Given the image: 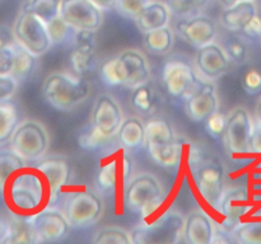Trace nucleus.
<instances>
[{"mask_svg":"<svg viewBox=\"0 0 261 244\" xmlns=\"http://www.w3.org/2000/svg\"><path fill=\"white\" fill-rule=\"evenodd\" d=\"M145 146L160 167L175 170L180 165L182 146L167 117L152 116L145 122Z\"/></svg>","mask_w":261,"mask_h":244,"instance_id":"1","label":"nucleus"},{"mask_svg":"<svg viewBox=\"0 0 261 244\" xmlns=\"http://www.w3.org/2000/svg\"><path fill=\"white\" fill-rule=\"evenodd\" d=\"M92 85L84 76L64 71L48 74L42 84V94L50 106L63 112L73 111L91 96Z\"/></svg>","mask_w":261,"mask_h":244,"instance_id":"2","label":"nucleus"},{"mask_svg":"<svg viewBox=\"0 0 261 244\" xmlns=\"http://www.w3.org/2000/svg\"><path fill=\"white\" fill-rule=\"evenodd\" d=\"M191 174L194 183L206 205L217 210L224 193V165L218 158L205 157L201 150L190 151Z\"/></svg>","mask_w":261,"mask_h":244,"instance_id":"3","label":"nucleus"},{"mask_svg":"<svg viewBox=\"0 0 261 244\" xmlns=\"http://www.w3.org/2000/svg\"><path fill=\"white\" fill-rule=\"evenodd\" d=\"M165 188L152 173H139L124 186V205L133 212L148 219L158 211L165 201Z\"/></svg>","mask_w":261,"mask_h":244,"instance_id":"4","label":"nucleus"},{"mask_svg":"<svg viewBox=\"0 0 261 244\" xmlns=\"http://www.w3.org/2000/svg\"><path fill=\"white\" fill-rule=\"evenodd\" d=\"M46 191L42 177L23 168L9 180L4 196L13 212L23 215L40 208Z\"/></svg>","mask_w":261,"mask_h":244,"instance_id":"5","label":"nucleus"},{"mask_svg":"<svg viewBox=\"0 0 261 244\" xmlns=\"http://www.w3.org/2000/svg\"><path fill=\"white\" fill-rule=\"evenodd\" d=\"M9 146L27 163L38 162L47 154L50 134L45 125L38 119H23L15 127Z\"/></svg>","mask_w":261,"mask_h":244,"instance_id":"6","label":"nucleus"},{"mask_svg":"<svg viewBox=\"0 0 261 244\" xmlns=\"http://www.w3.org/2000/svg\"><path fill=\"white\" fill-rule=\"evenodd\" d=\"M185 218L180 211L167 210L154 221L135 226L132 233L135 244H173L182 236Z\"/></svg>","mask_w":261,"mask_h":244,"instance_id":"7","label":"nucleus"},{"mask_svg":"<svg viewBox=\"0 0 261 244\" xmlns=\"http://www.w3.org/2000/svg\"><path fill=\"white\" fill-rule=\"evenodd\" d=\"M63 212L71 228H88L96 225L105 212L103 198L89 187L76 190L64 201Z\"/></svg>","mask_w":261,"mask_h":244,"instance_id":"8","label":"nucleus"},{"mask_svg":"<svg viewBox=\"0 0 261 244\" xmlns=\"http://www.w3.org/2000/svg\"><path fill=\"white\" fill-rule=\"evenodd\" d=\"M12 30L14 40L37 57L47 52L54 46L46 22L28 10H20Z\"/></svg>","mask_w":261,"mask_h":244,"instance_id":"9","label":"nucleus"},{"mask_svg":"<svg viewBox=\"0 0 261 244\" xmlns=\"http://www.w3.org/2000/svg\"><path fill=\"white\" fill-rule=\"evenodd\" d=\"M254 118L245 107H234L227 116L223 142L231 157L251 155V137Z\"/></svg>","mask_w":261,"mask_h":244,"instance_id":"10","label":"nucleus"},{"mask_svg":"<svg viewBox=\"0 0 261 244\" xmlns=\"http://www.w3.org/2000/svg\"><path fill=\"white\" fill-rule=\"evenodd\" d=\"M124 121L119 102L110 94H101L96 98L91 113V129L105 141L110 142L119 132Z\"/></svg>","mask_w":261,"mask_h":244,"instance_id":"11","label":"nucleus"},{"mask_svg":"<svg viewBox=\"0 0 261 244\" xmlns=\"http://www.w3.org/2000/svg\"><path fill=\"white\" fill-rule=\"evenodd\" d=\"M200 78L195 69L181 58L168 61L162 71L163 88L172 98L182 101L193 93Z\"/></svg>","mask_w":261,"mask_h":244,"instance_id":"12","label":"nucleus"},{"mask_svg":"<svg viewBox=\"0 0 261 244\" xmlns=\"http://www.w3.org/2000/svg\"><path fill=\"white\" fill-rule=\"evenodd\" d=\"M254 206L251 192L246 187L239 186L226 190L217 207V211L223 218L221 226L228 233H232L242 223V219L254 208Z\"/></svg>","mask_w":261,"mask_h":244,"instance_id":"13","label":"nucleus"},{"mask_svg":"<svg viewBox=\"0 0 261 244\" xmlns=\"http://www.w3.org/2000/svg\"><path fill=\"white\" fill-rule=\"evenodd\" d=\"M102 12L92 0H60V15L74 29L97 32L103 23Z\"/></svg>","mask_w":261,"mask_h":244,"instance_id":"14","label":"nucleus"},{"mask_svg":"<svg viewBox=\"0 0 261 244\" xmlns=\"http://www.w3.org/2000/svg\"><path fill=\"white\" fill-rule=\"evenodd\" d=\"M30 220L37 234L38 243H56L69 235L71 225L63 210L46 207L31 214Z\"/></svg>","mask_w":261,"mask_h":244,"instance_id":"15","label":"nucleus"},{"mask_svg":"<svg viewBox=\"0 0 261 244\" xmlns=\"http://www.w3.org/2000/svg\"><path fill=\"white\" fill-rule=\"evenodd\" d=\"M35 169L40 172L43 180L46 182L48 205H55L63 192V188L68 185L69 179H70V162L65 157L54 155V157L42 158L41 160H38Z\"/></svg>","mask_w":261,"mask_h":244,"instance_id":"16","label":"nucleus"},{"mask_svg":"<svg viewBox=\"0 0 261 244\" xmlns=\"http://www.w3.org/2000/svg\"><path fill=\"white\" fill-rule=\"evenodd\" d=\"M185 112L194 122H204L211 114L218 111L219 98L213 80L200 78L193 93L185 98Z\"/></svg>","mask_w":261,"mask_h":244,"instance_id":"17","label":"nucleus"},{"mask_svg":"<svg viewBox=\"0 0 261 244\" xmlns=\"http://www.w3.org/2000/svg\"><path fill=\"white\" fill-rule=\"evenodd\" d=\"M231 64V58L228 57L223 46L214 41L198 48L195 66L201 78L213 81L217 80L229 70Z\"/></svg>","mask_w":261,"mask_h":244,"instance_id":"18","label":"nucleus"},{"mask_svg":"<svg viewBox=\"0 0 261 244\" xmlns=\"http://www.w3.org/2000/svg\"><path fill=\"white\" fill-rule=\"evenodd\" d=\"M176 32L186 43L195 48H200L216 40L217 24L212 18L199 14L181 18L176 23Z\"/></svg>","mask_w":261,"mask_h":244,"instance_id":"19","label":"nucleus"},{"mask_svg":"<svg viewBox=\"0 0 261 244\" xmlns=\"http://www.w3.org/2000/svg\"><path fill=\"white\" fill-rule=\"evenodd\" d=\"M73 51L70 52V66L74 74L84 76L96 66V32L74 29L71 36Z\"/></svg>","mask_w":261,"mask_h":244,"instance_id":"20","label":"nucleus"},{"mask_svg":"<svg viewBox=\"0 0 261 244\" xmlns=\"http://www.w3.org/2000/svg\"><path fill=\"white\" fill-rule=\"evenodd\" d=\"M216 231V223L204 210H193L184 223L182 235L189 244H211Z\"/></svg>","mask_w":261,"mask_h":244,"instance_id":"21","label":"nucleus"},{"mask_svg":"<svg viewBox=\"0 0 261 244\" xmlns=\"http://www.w3.org/2000/svg\"><path fill=\"white\" fill-rule=\"evenodd\" d=\"M256 14H259L256 3L240 2L222 10L221 23L229 32L240 33Z\"/></svg>","mask_w":261,"mask_h":244,"instance_id":"22","label":"nucleus"},{"mask_svg":"<svg viewBox=\"0 0 261 244\" xmlns=\"http://www.w3.org/2000/svg\"><path fill=\"white\" fill-rule=\"evenodd\" d=\"M121 57L126 63L127 70H129V81L126 88H135L145 81L150 80L152 71L148 58L144 53L137 48H126L120 52Z\"/></svg>","mask_w":261,"mask_h":244,"instance_id":"23","label":"nucleus"},{"mask_svg":"<svg viewBox=\"0 0 261 244\" xmlns=\"http://www.w3.org/2000/svg\"><path fill=\"white\" fill-rule=\"evenodd\" d=\"M171 9L166 3L152 0L147 7L143 9L139 17L135 19L138 29L142 33L157 29L168 25L171 19Z\"/></svg>","mask_w":261,"mask_h":244,"instance_id":"24","label":"nucleus"},{"mask_svg":"<svg viewBox=\"0 0 261 244\" xmlns=\"http://www.w3.org/2000/svg\"><path fill=\"white\" fill-rule=\"evenodd\" d=\"M117 137L120 145L125 150H135L145 146V124L139 117H127L122 121Z\"/></svg>","mask_w":261,"mask_h":244,"instance_id":"25","label":"nucleus"},{"mask_svg":"<svg viewBox=\"0 0 261 244\" xmlns=\"http://www.w3.org/2000/svg\"><path fill=\"white\" fill-rule=\"evenodd\" d=\"M130 102L135 111L139 112L143 116H150L154 113L158 108V103H160L158 92L154 84L148 80L133 88L132 94H130Z\"/></svg>","mask_w":261,"mask_h":244,"instance_id":"26","label":"nucleus"},{"mask_svg":"<svg viewBox=\"0 0 261 244\" xmlns=\"http://www.w3.org/2000/svg\"><path fill=\"white\" fill-rule=\"evenodd\" d=\"M99 76L110 86H126L129 81V70L121 55L112 56L103 61L99 69Z\"/></svg>","mask_w":261,"mask_h":244,"instance_id":"27","label":"nucleus"},{"mask_svg":"<svg viewBox=\"0 0 261 244\" xmlns=\"http://www.w3.org/2000/svg\"><path fill=\"white\" fill-rule=\"evenodd\" d=\"M9 236L7 244H22V243H38L37 234L33 229L30 216L22 214L12 212L9 218Z\"/></svg>","mask_w":261,"mask_h":244,"instance_id":"28","label":"nucleus"},{"mask_svg":"<svg viewBox=\"0 0 261 244\" xmlns=\"http://www.w3.org/2000/svg\"><path fill=\"white\" fill-rule=\"evenodd\" d=\"M25 162L13 149H0V197H3L7 186L13 175L25 168Z\"/></svg>","mask_w":261,"mask_h":244,"instance_id":"29","label":"nucleus"},{"mask_svg":"<svg viewBox=\"0 0 261 244\" xmlns=\"http://www.w3.org/2000/svg\"><path fill=\"white\" fill-rule=\"evenodd\" d=\"M120 158H115V159L109 160L107 163L102 164L98 168V172L96 175V183L98 187L99 192L105 193V195H112L116 191L119 180L121 179L124 182V177L122 173L120 174Z\"/></svg>","mask_w":261,"mask_h":244,"instance_id":"30","label":"nucleus"},{"mask_svg":"<svg viewBox=\"0 0 261 244\" xmlns=\"http://www.w3.org/2000/svg\"><path fill=\"white\" fill-rule=\"evenodd\" d=\"M13 48H14V64H13L10 75L14 76L18 80V83H23L35 71L36 63H37V56L30 52L27 48L19 45L17 41L13 42Z\"/></svg>","mask_w":261,"mask_h":244,"instance_id":"31","label":"nucleus"},{"mask_svg":"<svg viewBox=\"0 0 261 244\" xmlns=\"http://www.w3.org/2000/svg\"><path fill=\"white\" fill-rule=\"evenodd\" d=\"M173 32L168 25L144 33V46L153 55H166L173 47Z\"/></svg>","mask_w":261,"mask_h":244,"instance_id":"32","label":"nucleus"},{"mask_svg":"<svg viewBox=\"0 0 261 244\" xmlns=\"http://www.w3.org/2000/svg\"><path fill=\"white\" fill-rule=\"evenodd\" d=\"M18 124V113L14 104L10 102L0 103V146L10 141Z\"/></svg>","mask_w":261,"mask_h":244,"instance_id":"33","label":"nucleus"},{"mask_svg":"<svg viewBox=\"0 0 261 244\" xmlns=\"http://www.w3.org/2000/svg\"><path fill=\"white\" fill-rule=\"evenodd\" d=\"M233 241L241 244H261V218L242 221L231 233Z\"/></svg>","mask_w":261,"mask_h":244,"instance_id":"34","label":"nucleus"},{"mask_svg":"<svg viewBox=\"0 0 261 244\" xmlns=\"http://www.w3.org/2000/svg\"><path fill=\"white\" fill-rule=\"evenodd\" d=\"M22 9L32 12L47 23L60 14V0H27Z\"/></svg>","mask_w":261,"mask_h":244,"instance_id":"35","label":"nucleus"},{"mask_svg":"<svg viewBox=\"0 0 261 244\" xmlns=\"http://www.w3.org/2000/svg\"><path fill=\"white\" fill-rule=\"evenodd\" d=\"M94 244H132V233L119 226H103L99 229L94 238L92 239Z\"/></svg>","mask_w":261,"mask_h":244,"instance_id":"36","label":"nucleus"},{"mask_svg":"<svg viewBox=\"0 0 261 244\" xmlns=\"http://www.w3.org/2000/svg\"><path fill=\"white\" fill-rule=\"evenodd\" d=\"M211 0H167L166 4L171 9V13L180 18L199 15Z\"/></svg>","mask_w":261,"mask_h":244,"instance_id":"37","label":"nucleus"},{"mask_svg":"<svg viewBox=\"0 0 261 244\" xmlns=\"http://www.w3.org/2000/svg\"><path fill=\"white\" fill-rule=\"evenodd\" d=\"M224 50L231 61L236 65L247 63L250 57V48L244 36H233L224 42Z\"/></svg>","mask_w":261,"mask_h":244,"instance_id":"38","label":"nucleus"},{"mask_svg":"<svg viewBox=\"0 0 261 244\" xmlns=\"http://www.w3.org/2000/svg\"><path fill=\"white\" fill-rule=\"evenodd\" d=\"M46 25H47L48 35H50L51 41H53V45H61L65 41L71 40L74 28H71L63 19L60 14L56 18H54V19H51L50 22L46 23Z\"/></svg>","mask_w":261,"mask_h":244,"instance_id":"39","label":"nucleus"},{"mask_svg":"<svg viewBox=\"0 0 261 244\" xmlns=\"http://www.w3.org/2000/svg\"><path fill=\"white\" fill-rule=\"evenodd\" d=\"M152 0H116L114 9L119 13L121 17L126 19L134 20L137 19Z\"/></svg>","mask_w":261,"mask_h":244,"instance_id":"40","label":"nucleus"},{"mask_svg":"<svg viewBox=\"0 0 261 244\" xmlns=\"http://www.w3.org/2000/svg\"><path fill=\"white\" fill-rule=\"evenodd\" d=\"M226 125H227V116L223 113V112L219 111V109L214 112L213 114H211V116L204 121V127H205L206 132H208L209 136L213 137L214 140L223 139Z\"/></svg>","mask_w":261,"mask_h":244,"instance_id":"41","label":"nucleus"},{"mask_svg":"<svg viewBox=\"0 0 261 244\" xmlns=\"http://www.w3.org/2000/svg\"><path fill=\"white\" fill-rule=\"evenodd\" d=\"M241 85L249 96H256L261 93V70L251 68L242 75Z\"/></svg>","mask_w":261,"mask_h":244,"instance_id":"42","label":"nucleus"},{"mask_svg":"<svg viewBox=\"0 0 261 244\" xmlns=\"http://www.w3.org/2000/svg\"><path fill=\"white\" fill-rule=\"evenodd\" d=\"M18 85H19L18 80L10 74L0 75V103L9 102L17 93Z\"/></svg>","mask_w":261,"mask_h":244,"instance_id":"43","label":"nucleus"},{"mask_svg":"<svg viewBox=\"0 0 261 244\" xmlns=\"http://www.w3.org/2000/svg\"><path fill=\"white\" fill-rule=\"evenodd\" d=\"M14 64V48L13 43L0 48V75H8L12 73Z\"/></svg>","mask_w":261,"mask_h":244,"instance_id":"44","label":"nucleus"},{"mask_svg":"<svg viewBox=\"0 0 261 244\" xmlns=\"http://www.w3.org/2000/svg\"><path fill=\"white\" fill-rule=\"evenodd\" d=\"M242 36L247 40H257L261 38V17L259 14L255 15L249 23L241 30Z\"/></svg>","mask_w":261,"mask_h":244,"instance_id":"45","label":"nucleus"},{"mask_svg":"<svg viewBox=\"0 0 261 244\" xmlns=\"http://www.w3.org/2000/svg\"><path fill=\"white\" fill-rule=\"evenodd\" d=\"M251 155H261V121L255 117L251 137Z\"/></svg>","mask_w":261,"mask_h":244,"instance_id":"46","label":"nucleus"},{"mask_svg":"<svg viewBox=\"0 0 261 244\" xmlns=\"http://www.w3.org/2000/svg\"><path fill=\"white\" fill-rule=\"evenodd\" d=\"M14 36H13V30L9 29L8 27H3L0 25V48L9 46L14 42Z\"/></svg>","mask_w":261,"mask_h":244,"instance_id":"47","label":"nucleus"},{"mask_svg":"<svg viewBox=\"0 0 261 244\" xmlns=\"http://www.w3.org/2000/svg\"><path fill=\"white\" fill-rule=\"evenodd\" d=\"M9 218L4 215H0V244L7 243V239L9 236Z\"/></svg>","mask_w":261,"mask_h":244,"instance_id":"48","label":"nucleus"},{"mask_svg":"<svg viewBox=\"0 0 261 244\" xmlns=\"http://www.w3.org/2000/svg\"><path fill=\"white\" fill-rule=\"evenodd\" d=\"M94 4L98 8H101L102 10H111L115 7V3L116 0H92Z\"/></svg>","mask_w":261,"mask_h":244,"instance_id":"49","label":"nucleus"},{"mask_svg":"<svg viewBox=\"0 0 261 244\" xmlns=\"http://www.w3.org/2000/svg\"><path fill=\"white\" fill-rule=\"evenodd\" d=\"M240 2H255V0H221L222 5H223L224 8L231 7V5L237 4V3H240Z\"/></svg>","mask_w":261,"mask_h":244,"instance_id":"50","label":"nucleus"},{"mask_svg":"<svg viewBox=\"0 0 261 244\" xmlns=\"http://www.w3.org/2000/svg\"><path fill=\"white\" fill-rule=\"evenodd\" d=\"M256 118H259L261 121V97L256 103Z\"/></svg>","mask_w":261,"mask_h":244,"instance_id":"51","label":"nucleus"},{"mask_svg":"<svg viewBox=\"0 0 261 244\" xmlns=\"http://www.w3.org/2000/svg\"><path fill=\"white\" fill-rule=\"evenodd\" d=\"M260 40H261V38H260Z\"/></svg>","mask_w":261,"mask_h":244,"instance_id":"52","label":"nucleus"}]
</instances>
